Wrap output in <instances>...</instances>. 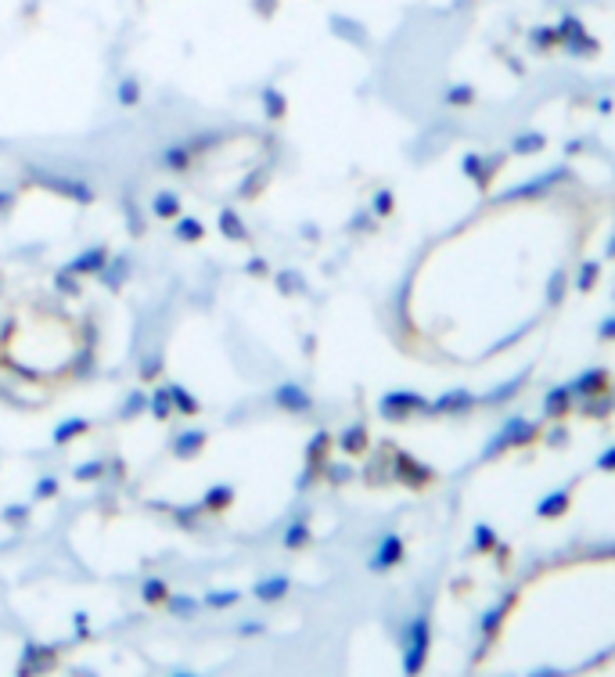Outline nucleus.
I'll use <instances>...</instances> for the list:
<instances>
[{
    "label": "nucleus",
    "mask_w": 615,
    "mask_h": 677,
    "mask_svg": "<svg viewBox=\"0 0 615 677\" xmlns=\"http://www.w3.org/2000/svg\"><path fill=\"white\" fill-rule=\"evenodd\" d=\"M504 166V155H490V159H482L479 152H468L461 159V173L464 177H472L475 184H479L482 191L490 188V181H493V173Z\"/></svg>",
    "instance_id": "obj_6"
},
{
    "label": "nucleus",
    "mask_w": 615,
    "mask_h": 677,
    "mask_svg": "<svg viewBox=\"0 0 615 677\" xmlns=\"http://www.w3.org/2000/svg\"><path fill=\"white\" fill-rule=\"evenodd\" d=\"M72 476L80 479V483H90V479H101L105 476V461L94 458V461H83V465H76V472Z\"/></svg>",
    "instance_id": "obj_40"
},
{
    "label": "nucleus",
    "mask_w": 615,
    "mask_h": 677,
    "mask_svg": "<svg viewBox=\"0 0 615 677\" xmlns=\"http://www.w3.org/2000/svg\"><path fill=\"white\" fill-rule=\"evenodd\" d=\"M241 602V591H209V595L202 598L205 609H231V605Z\"/></svg>",
    "instance_id": "obj_37"
},
{
    "label": "nucleus",
    "mask_w": 615,
    "mask_h": 677,
    "mask_svg": "<svg viewBox=\"0 0 615 677\" xmlns=\"http://www.w3.org/2000/svg\"><path fill=\"white\" fill-rule=\"evenodd\" d=\"M479 404L475 400V393H468V389H450V393H443L439 400H428V415H464V411H472V407Z\"/></svg>",
    "instance_id": "obj_7"
},
{
    "label": "nucleus",
    "mask_w": 615,
    "mask_h": 677,
    "mask_svg": "<svg viewBox=\"0 0 615 677\" xmlns=\"http://www.w3.org/2000/svg\"><path fill=\"white\" fill-rule=\"evenodd\" d=\"M144 400H148V397H144V393H130V400H126V404H123V415H126V418L137 415V411H141V407H144Z\"/></svg>",
    "instance_id": "obj_49"
},
{
    "label": "nucleus",
    "mask_w": 615,
    "mask_h": 677,
    "mask_svg": "<svg viewBox=\"0 0 615 677\" xmlns=\"http://www.w3.org/2000/svg\"><path fill=\"white\" fill-rule=\"evenodd\" d=\"M601 343H612V335H615V317H605V321H601Z\"/></svg>",
    "instance_id": "obj_54"
},
{
    "label": "nucleus",
    "mask_w": 615,
    "mask_h": 677,
    "mask_svg": "<svg viewBox=\"0 0 615 677\" xmlns=\"http://www.w3.org/2000/svg\"><path fill=\"white\" fill-rule=\"evenodd\" d=\"M508 605H511V602H504V605H493V609H486V613H482V620H479V631H482V645H493V641H497V634H500V623H504V616H508Z\"/></svg>",
    "instance_id": "obj_17"
},
{
    "label": "nucleus",
    "mask_w": 615,
    "mask_h": 677,
    "mask_svg": "<svg viewBox=\"0 0 615 677\" xmlns=\"http://www.w3.org/2000/svg\"><path fill=\"white\" fill-rule=\"evenodd\" d=\"M54 656V649H40V645H26V652H22V663H18V670L22 674H29V670H36V663L44 667L47 659Z\"/></svg>",
    "instance_id": "obj_34"
},
{
    "label": "nucleus",
    "mask_w": 615,
    "mask_h": 677,
    "mask_svg": "<svg viewBox=\"0 0 615 677\" xmlns=\"http://www.w3.org/2000/svg\"><path fill=\"white\" fill-rule=\"evenodd\" d=\"M191 148L188 145H170V148H162V155H159V163L166 166V170H173V173H184L191 166Z\"/></svg>",
    "instance_id": "obj_24"
},
{
    "label": "nucleus",
    "mask_w": 615,
    "mask_h": 677,
    "mask_svg": "<svg viewBox=\"0 0 615 677\" xmlns=\"http://www.w3.org/2000/svg\"><path fill=\"white\" fill-rule=\"evenodd\" d=\"M569 407H572V389L569 386L547 389V397H544V415L547 418H565L569 415Z\"/></svg>",
    "instance_id": "obj_18"
},
{
    "label": "nucleus",
    "mask_w": 615,
    "mask_h": 677,
    "mask_svg": "<svg viewBox=\"0 0 615 677\" xmlns=\"http://www.w3.org/2000/svg\"><path fill=\"white\" fill-rule=\"evenodd\" d=\"M205 443H209V433H205V429H184V433L173 440V454L191 461L205 451Z\"/></svg>",
    "instance_id": "obj_13"
},
{
    "label": "nucleus",
    "mask_w": 615,
    "mask_h": 677,
    "mask_svg": "<svg viewBox=\"0 0 615 677\" xmlns=\"http://www.w3.org/2000/svg\"><path fill=\"white\" fill-rule=\"evenodd\" d=\"M475 101V87L472 83H450L443 91V105L446 109H468Z\"/></svg>",
    "instance_id": "obj_26"
},
{
    "label": "nucleus",
    "mask_w": 615,
    "mask_h": 677,
    "mask_svg": "<svg viewBox=\"0 0 615 677\" xmlns=\"http://www.w3.org/2000/svg\"><path fill=\"white\" fill-rule=\"evenodd\" d=\"M565 152H569V155L583 152V141H569V145H565Z\"/></svg>",
    "instance_id": "obj_58"
},
{
    "label": "nucleus",
    "mask_w": 615,
    "mask_h": 677,
    "mask_svg": "<svg viewBox=\"0 0 615 677\" xmlns=\"http://www.w3.org/2000/svg\"><path fill=\"white\" fill-rule=\"evenodd\" d=\"M328 451H331V433L328 429H317V433L310 436V443H306V465H310V469H321V461H328Z\"/></svg>",
    "instance_id": "obj_19"
},
{
    "label": "nucleus",
    "mask_w": 615,
    "mask_h": 677,
    "mask_svg": "<svg viewBox=\"0 0 615 677\" xmlns=\"http://www.w3.org/2000/svg\"><path fill=\"white\" fill-rule=\"evenodd\" d=\"M72 620H76V638H90V616L83 613V609H76Z\"/></svg>",
    "instance_id": "obj_50"
},
{
    "label": "nucleus",
    "mask_w": 615,
    "mask_h": 677,
    "mask_svg": "<svg viewBox=\"0 0 615 677\" xmlns=\"http://www.w3.org/2000/svg\"><path fill=\"white\" fill-rule=\"evenodd\" d=\"M198 512H202V508H177V523L180 526H195Z\"/></svg>",
    "instance_id": "obj_51"
},
{
    "label": "nucleus",
    "mask_w": 615,
    "mask_h": 677,
    "mask_svg": "<svg viewBox=\"0 0 615 677\" xmlns=\"http://www.w3.org/2000/svg\"><path fill=\"white\" fill-rule=\"evenodd\" d=\"M321 472L324 479H339V483H349V479H353V469H349V465H331V461H321Z\"/></svg>",
    "instance_id": "obj_43"
},
{
    "label": "nucleus",
    "mask_w": 615,
    "mask_h": 677,
    "mask_svg": "<svg viewBox=\"0 0 615 677\" xmlns=\"http://www.w3.org/2000/svg\"><path fill=\"white\" fill-rule=\"evenodd\" d=\"M220 235L231 238V242H249V227L241 224V217L234 213L231 206L220 209Z\"/></svg>",
    "instance_id": "obj_20"
},
{
    "label": "nucleus",
    "mask_w": 615,
    "mask_h": 677,
    "mask_svg": "<svg viewBox=\"0 0 615 677\" xmlns=\"http://www.w3.org/2000/svg\"><path fill=\"white\" fill-rule=\"evenodd\" d=\"M4 519H8V523H26V519H29V508H26V505H11V508H4Z\"/></svg>",
    "instance_id": "obj_48"
},
{
    "label": "nucleus",
    "mask_w": 615,
    "mask_h": 677,
    "mask_svg": "<svg viewBox=\"0 0 615 677\" xmlns=\"http://www.w3.org/2000/svg\"><path fill=\"white\" fill-rule=\"evenodd\" d=\"M141 598H144V605H166V598H170V587H166V580H162V577L144 580Z\"/></svg>",
    "instance_id": "obj_32"
},
{
    "label": "nucleus",
    "mask_w": 615,
    "mask_h": 677,
    "mask_svg": "<svg viewBox=\"0 0 615 677\" xmlns=\"http://www.w3.org/2000/svg\"><path fill=\"white\" fill-rule=\"evenodd\" d=\"M108 260H112V256H108L105 245H90V249H83L76 260H69V267H65V271H72L76 278H80V274H87V278H98V274L108 267Z\"/></svg>",
    "instance_id": "obj_9"
},
{
    "label": "nucleus",
    "mask_w": 615,
    "mask_h": 677,
    "mask_svg": "<svg viewBox=\"0 0 615 677\" xmlns=\"http://www.w3.org/2000/svg\"><path fill=\"white\" fill-rule=\"evenodd\" d=\"M263 112H267V119H285V112H288V98L277 87H263Z\"/></svg>",
    "instance_id": "obj_27"
},
{
    "label": "nucleus",
    "mask_w": 615,
    "mask_h": 677,
    "mask_svg": "<svg viewBox=\"0 0 615 677\" xmlns=\"http://www.w3.org/2000/svg\"><path fill=\"white\" fill-rule=\"evenodd\" d=\"M425 407L428 400L421 397V393H414V389H393V393H385V397L378 400V415H382L385 422H407L410 415H418Z\"/></svg>",
    "instance_id": "obj_3"
},
{
    "label": "nucleus",
    "mask_w": 615,
    "mask_h": 677,
    "mask_svg": "<svg viewBox=\"0 0 615 677\" xmlns=\"http://www.w3.org/2000/svg\"><path fill=\"white\" fill-rule=\"evenodd\" d=\"M270 400H274L281 411H288V415H310L313 411V397L299 386V382H281Z\"/></svg>",
    "instance_id": "obj_5"
},
{
    "label": "nucleus",
    "mask_w": 615,
    "mask_h": 677,
    "mask_svg": "<svg viewBox=\"0 0 615 677\" xmlns=\"http://www.w3.org/2000/svg\"><path fill=\"white\" fill-rule=\"evenodd\" d=\"M569 389H572V393H576V397H583V400L601 397V393H608V368H590V371H583L580 379H572V382H569Z\"/></svg>",
    "instance_id": "obj_11"
},
{
    "label": "nucleus",
    "mask_w": 615,
    "mask_h": 677,
    "mask_svg": "<svg viewBox=\"0 0 615 677\" xmlns=\"http://www.w3.org/2000/svg\"><path fill=\"white\" fill-rule=\"evenodd\" d=\"M569 501H572V487L551 490L547 497H540V505H536V515H540V519H558V515L569 512Z\"/></svg>",
    "instance_id": "obj_15"
},
{
    "label": "nucleus",
    "mask_w": 615,
    "mask_h": 677,
    "mask_svg": "<svg viewBox=\"0 0 615 677\" xmlns=\"http://www.w3.org/2000/svg\"><path fill=\"white\" fill-rule=\"evenodd\" d=\"M159 371H162V357H148V361H144V368H141V379L152 382Z\"/></svg>",
    "instance_id": "obj_47"
},
{
    "label": "nucleus",
    "mask_w": 615,
    "mask_h": 677,
    "mask_svg": "<svg viewBox=\"0 0 615 677\" xmlns=\"http://www.w3.org/2000/svg\"><path fill=\"white\" fill-rule=\"evenodd\" d=\"M569 177V170L565 166H558V170H551V173H544V177H533V181H526V184H518V188H511L504 199L508 202H515V199H536V195H544L551 184H558V181H565Z\"/></svg>",
    "instance_id": "obj_10"
},
{
    "label": "nucleus",
    "mask_w": 615,
    "mask_h": 677,
    "mask_svg": "<svg viewBox=\"0 0 615 677\" xmlns=\"http://www.w3.org/2000/svg\"><path fill=\"white\" fill-rule=\"evenodd\" d=\"M58 490H62V483H58L54 476H44L33 487V497H36V501H51V497H58Z\"/></svg>",
    "instance_id": "obj_42"
},
{
    "label": "nucleus",
    "mask_w": 615,
    "mask_h": 677,
    "mask_svg": "<svg viewBox=\"0 0 615 677\" xmlns=\"http://www.w3.org/2000/svg\"><path fill=\"white\" fill-rule=\"evenodd\" d=\"M339 447L346 458H357V454L367 451V429L364 425H349L346 433L339 436Z\"/></svg>",
    "instance_id": "obj_23"
},
{
    "label": "nucleus",
    "mask_w": 615,
    "mask_h": 677,
    "mask_svg": "<svg viewBox=\"0 0 615 677\" xmlns=\"http://www.w3.org/2000/svg\"><path fill=\"white\" fill-rule=\"evenodd\" d=\"M598 469H601V472H612V469H615V447H608V451H601Z\"/></svg>",
    "instance_id": "obj_53"
},
{
    "label": "nucleus",
    "mask_w": 615,
    "mask_h": 677,
    "mask_svg": "<svg viewBox=\"0 0 615 677\" xmlns=\"http://www.w3.org/2000/svg\"><path fill=\"white\" fill-rule=\"evenodd\" d=\"M144 407H148V411H152L155 418H159V422H166V418L173 415V404H170V389L162 386V389H155L152 397L144 400Z\"/></svg>",
    "instance_id": "obj_30"
},
{
    "label": "nucleus",
    "mask_w": 615,
    "mask_h": 677,
    "mask_svg": "<svg viewBox=\"0 0 615 677\" xmlns=\"http://www.w3.org/2000/svg\"><path fill=\"white\" fill-rule=\"evenodd\" d=\"M33 181H36V184H44V188H51V191H58V195H65V199L80 202V206H90V202L98 199L90 184L72 181V177H51V173H33Z\"/></svg>",
    "instance_id": "obj_4"
},
{
    "label": "nucleus",
    "mask_w": 615,
    "mask_h": 677,
    "mask_svg": "<svg viewBox=\"0 0 615 677\" xmlns=\"http://www.w3.org/2000/svg\"><path fill=\"white\" fill-rule=\"evenodd\" d=\"M245 274H267V260H263V256L249 260V263H245Z\"/></svg>",
    "instance_id": "obj_56"
},
{
    "label": "nucleus",
    "mask_w": 615,
    "mask_h": 677,
    "mask_svg": "<svg viewBox=\"0 0 615 677\" xmlns=\"http://www.w3.org/2000/svg\"><path fill=\"white\" fill-rule=\"evenodd\" d=\"M428 645H432V623L428 616H414L407 623V652H403V674H421L428 659Z\"/></svg>",
    "instance_id": "obj_2"
},
{
    "label": "nucleus",
    "mask_w": 615,
    "mask_h": 677,
    "mask_svg": "<svg viewBox=\"0 0 615 677\" xmlns=\"http://www.w3.org/2000/svg\"><path fill=\"white\" fill-rule=\"evenodd\" d=\"M403 562V537L400 533H385L382 541H378L375 555H371V573H385V569H393Z\"/></svg>",
    "instance_id": "obj_8"
},
{
    "label": "nucleus",
    "mask_w": 615,
    "mask_h": 677,
    "mask_svg": "<svg viewBox=\"0 0 615 677\" xmlns=\"http://www.w3.org/2000/svg\"><path fill=\"white\" fill-rule=\"evenodd\" d=\"M152 217H159V220H177L180 217V195L177 191H159V195H155Z\"/></svg>",
    "instance_id": "obj_25"
},
{
    "label": "nucleus",
    "mask_w": 615,
    "mask_h": 677,
    "mask_svg": "<svg viewBox=\"0 0 615 677\" xmlns=\"http://www.w3.org/2000/svg\"><path fill=\"white\" fill-rule=\"evenodd\" d=\"M234 505V487L231 483H216V487H209L205 490V497H202V512H227V508Z\"/></svg>",
    "instance_id": "obj_16"
},
{
    "label": "nucleus",
    "mask_w": 615,
    "mask_h": 677,
    "mask_svg": "<svg viewBox=\"0 0 615 677\" xmlns=\"http://www.w3.org/2000/svg\"><path fill=\"white\" fill-rule=\"evenodd\" d=\"M170 404H173V411H180V415H188V418H195L198 411H202V404H198L195 397H191V389H184L180 382H170Z\"/></svg>",
    "instance_id": "obj_22"
},
{
    "label": "nucleus",
    "mask_w": 615,
    "mask_h": 677,
    "mask_svg": "<svg viewBox=\"0 0 615 677\" xmlns=\"http://www.w3.org/2000/svg\"><path fill=\"white\" fill-rule=\"evenodd\" d=\"M263 631H267V623H259V620L241 623V634H245V638H252V634H263Z\"/></svg>",
    "instance_id": "obj_55"
},
{
    "label": "nucleus",
    "mask_w": 615,
    "mask_h": 677,
    "mask_svg": "<svg viewBox=\"0 0 615 677\" xmlns=\"http://www.w3.org/2000/svg\"><path fill=\"white\" fill-rule=\"evenodd\" d=\"M393 209H396L393 191H375V199H371V213H375V217H389Z\"/></svg>",
    "instance_id": "obj_41"
},
{
    "label": "nucleus",
    "mask_w": 615,
    "mask_h": 677,
    "mask_svg": "<svg viewBox=\"0 0 615 677\" xmlns=\"http://www.w3.org/2000/svg\"><path fill=\"white\" fill-rule=\"evenodd\" d=\"M11 206H15V191L0 188V213H4V209H11Z\"/></svg>",
    "instance_id": "obj_57"
},
{
    "label": "nucleus",
    "mask_w": 615,
    "mask_h": 677,
    "mask_svg": "<svg viewBox=\"0 0 615 677\" xmlns=\"http://www.w3.org/2000/svg\"><path fill=\"white\" fill-rule=\"evenodd\" d=\"M547 148V137L544 134H518L515 141H511V152L515 155H536Z\"/></svg>",
    "instance_id": "obj_31"
},
{
    "label": "nucleus",
    "mask_w": 615,
    "mask_h": 677,
    "mask_svg": "<svg viewBox=\"0 0 615 677\" xmlns=\"http://www.w3.org/2000/svg\"><path fill=\"white\" fill-rule=\"evenodd\" d=\"M526 379H529V371H522V375H515V379L511 382H504V386H497L490 393V397H486V404H504V400H511V393H518V389L526 386Z\"/></svg>",
    "instance_id": "obj_35"
},
{
    "label": "nucleus",
    "mask_w": 615,
    "mask_h": 677,
    "mask_svg": "<svg viewBox=\"0 0 615 677\" xmlns=\"http://www.w3.org/2000/svg\"><path fill=\"white\" fill-rule=\"evenodd\" d=\"M173 235L180 242H202L205 238V224L198 217H177V227H173Z\"/></svg>",
    "instance_id": "obj_29"
},
{
    "label": "nucleus",
    "mask_w": 615,
    "mask_h": 677,
    "mask_svg": "<svg viewBox=\"0 0 615 677\" xmlns=\"http://www.w3.org/2000/svg\"><path fill=\"white\" fill-rule=\"evenodd\" d=\"M533 44H540V47L558 44V40H554V29H533Z\"/></svg>",
    "instance_id": "obj_52"
},
{
    "label": "nucleus",
    "mask_w": 615,
    "mask_h": 677,
    "mask_svg": "<svg viewBox=\"0 0 615 677\" xmlns=\"http://www.w3.org/2000/svg\"><path fill=\"white\" fill-rule=\"evenodd\" d=\"M277 289L285 292V296H292V292H303V278L295 271H281L277 274Z\"/></svg>",
    "instance_id": "obj_45"
},
{
    "label": "nucleus",
    "mask_w": 615,
    "mask_h": 677,
    "mask_svg": "<svg viewBox=\"0 0 615 677\" xmlns=\"http://www.w3.org/2000/svg\"><path fill=\"white\" fill-rule=\"evenodd\" d=\"M396 479L407 483V487H428L432 483V469H425L421 461H414L407 451L396 454Z\"/></svg>",
    "instance_id": "obj_12"
},
{
    "label": "nucleus",
    "mask_w": 615,
    "mask_h": 677,
    "mask_svg": "<svg viewBox=\"0 0 615 677\" xmlns=\"http://www.w3.org/2000/svg\"><path fill=\"white\" fill-rule=\"evenodd\" d=\"M536 436H540V425H536V422H529V418H508V422H504V429H500V433L493 436L490 443H486L482 458H497V454L511 451V447H529Z\"/></svg>",
    "instance_id": "obj_1"
},
{
    "label": "nucleus",
    "mask_w": 615,
    "mask_h": 677,
    "mask_svg": "<svg viewBox=\"0 0 615 677\" xmlns=\"http://www.w3.org/2000/svg\"><path fill=\"white\" fill-rule=\"evenodd\" d=\"M54 289H58V292H69V296H76V292H80V281H76V274L65 271V267H62V271L54 274Z\"/></svg>",
    "instance_id": "obj_44"
},
{
    "label": "nucleus",
    "mask_w": 615,
    "mask_h": 677,
    "mask_svg": "<svg viewBox=\"0 0 615 677\" xmlns=\"http://www.w3.org/2000/svg\"><path fill=\"white\" fill-rule=\"evenodd\" d=\"M292 591V580L285 577V573H277V577H267V580H259L256 587H252V595L259 598V602H281V598Z\"/></svg>",
    "instance_id": "obj_14"
},
{
    "label": "nucleus",
    "mask_w": 615,
    "mask_h": 677,
    "mask_svg": "<svg viewBox=\"0 0 615 677\" xmlns=\"http://www.w3.org/2000/svg\"><path fill=\"white\" fill-rule=\"evenodd\" d=\"M598 278H601V263L598 260H587L580 267V274H576V289L580 292H590L594 285H598Z\"/></svg>",
    "instance_id": "obj_36"
},
{
    "label": "nucleus",
    "mask_w": 615,
    "mask_h": 677,
    "mask_svg": "<svg viewBox=\"0 0 615 677\" xmlns=\"http://www.w3.org/2000/svg\"><path fill=\"white\" fill-rule=\"evenodd\" d=\"M313 537H310V519H295L292 526H288V533H285V548L288 551H299V548H306V544H310Z\"/></svg>",
    "instance_id": "obj_28"
},
{
    "label": "nucleus",
    "mask_w": 615,
    "mask_h": 677,
    "mask_svg": "<svg viewBox=\"0 0 615 677\" xmlns=\"http://www.w3.org/2000/svg\"><path fill=\"white\" fill-rule=\"evenodd\" d=\"M472 548L475 551H497V544H500V537H497V530H493L490 523H475V530H472Z\"/></svg>",
    "instance_id": "obj_33"
},
{
    "label": "nucleus",
    "mask_w": 615,
    "mask_h": 677,
    "mask_svg": "<svg viewBox=\"0 0 615 677\" xmlns=\"http://www.w3.org/2000/svg\"><path fill=\"white\" fill-rule=\"evenodd\" d=\"M565 281H569V278H565L562 271H558V274H554V278H551V289H547V303H551V307H554V303H562V296H565Z\"/></svg>",
    "instance_id": "obj_46"
},
{
    "label": "nucleus",
    "mask_w": 615,
    "mask_h": 677,
    "mask_svg": "<svg viewBox=\"0 0 615 677\" xmlns=\"http://www.w3.org/2000/svg\"><path fill=\"white\" fill-rule=\"evenodd\" d=\"M166 605H170L173 616H195L202 602H198V598H191V595H170V598H166Z\"/></svg>",
    "instance_id": "obj_39"
},
{
    "label": "nucleus",
    "mask_w": 615,
    "mask_h": 677,
    "mask_svg": "<svg viewBox=\"0 0 615 677\" xmlns=\"http://www.w3.org/2000/svg\"><path fill=\"white\" fill-rule=\"evenodd\" d=\"M83 433H90V422H87V418H65L62 425H54L51 440H54V447H65V443L76 440V436H83Z\"/></svg>",
    "instance_id": "obj_21"
},
{
    "label": "nucleus",
    "mask_w": 615,
    "mask_h": 677,
    "mask_svg": "<svg viewBox=\"0 0 615 677\" xmlns=\"http://www.w3.org/2000/svg\"><path fill=\"white\" fill-rule=\"evenodd\" d=\"M116 98H119V105H123V109H137V105H141V83L123 80V83H119Z\"/></svg>",
    "instance_id": "obj_38"
}]
</instances>
